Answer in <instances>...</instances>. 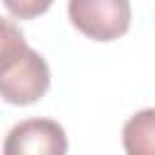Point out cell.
<instances>
[{"label": "cell", "instance_id": "1", "mask_svg": "<svg viewBox=\"0 0 155 155\" xmlns=\"http://www.w3.org/2000/svg\"><path fill=\"white\" fill-rule=\"evenodd\" d=\"M70 24L92 41H114L131 27V0H68Z\"/></svg>", "mask_w": 155, "mask_h": 155}, {"label": "cell", "instance_id": "2", "mask_svg": "<svg viewBox=\"0 0 155 155\" xmlns=\"http://www.w3.org/2000/svg\"><path fill=\"white\" fill-rule=\"evenodd\" d=\"M51 87V68L46 58L31 46L19 56V61L0 75V97L15 107L36 104Z\"/></svg>", "mask_w": 155, "mask_h": 155}, {"label": "cell", "instance_id": "3", "mask_svg": "<svg viewBox=\"0 0 155 155\" xmlns=\"http://www.w3.org/2000/svg\"><path fill=\"white\" fill-rule=\"evenodd\" d=\"M5 155H63L68 153V136L53 119H27L10 128Z\"/></svg>", "mask_w": 155, "mask_h": 155}, {"label": "cell", "instance_id": "4", "mask_svg": "<svg viewBox=\"0 0 155 155\" xmlns=\"http://www.w3.org/2000/svg\"><path fill=\"white\" fill-rule=\"evenodd\" d=\"M121 140L128 155H155V109L136 111L124 124Z\"/></svg>", "mask_w": 155, "mask_h": 155}, {"label": "cell", "instance_id": "5", "mask_svg": "<svg viewBox=\"0 0 155 155\" xmlns=\"http://www.w3.org/2000/svg\"><path fill=\"white\" fill-rule=\"evenodd\" d=\"M27 48H29V44L24 39L22 29L12 19L0 17V75L5 70H10Z\"/></svg>", "mask_w": 155, "mask_h": 155}, {"label": "cell", "instance_id": "6", "mask_svg": "<svg viewBox=\"0 0 155 155\" xmlns=\"http://www.w3.org/2000/svg\"><path fill=\"white\" fill-rule=\"evenodd\" d=\"M2 5L15 19H34L44 15L53 5V0H2Z\"/></svg>", "mask_w": 155, "mask_h": 155}]
</instances>
